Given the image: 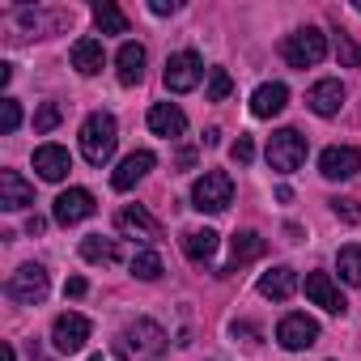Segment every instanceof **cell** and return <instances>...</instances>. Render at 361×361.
Wrapping results in <instances>:
<instances>
[{
    "label": "cell",
    "mask_w": 361,
    "mask_h": 361,
    "mask_svg": "<svg viewBox=\"0 0 361 361\" xmlns=\"http://www.w3.org/2000/svg\"><path fill=\"white\" fill-rule=\"evenodd\" d=\"M166 331L153 323V319H136L119 331L115 348H119V361H161L166 357Z\"/></svg>",
    "instance_id": "6da1fadb"
},
{
    "label": "cell",
    "mask_w": 361,
    "mask_h": 361,
    "mask_svg": "<svg viewBox=\"0 0 361 361\" xmlns=\"http://www.w3.org/2000/svg\"><path fill=\"white\" fill-rule=\"evenodd\" d=\"M115 145H119V128H115V115L106 111H94L85 123H81V157L90 166H106L115 157Z\"/></svg>",
    "instance_id": "7a4b0ae2"
},
{
    "label": "cell",
    "mask_w": 361,
    "mask_h": 361,
    "mask_svg": "<svg viewBox=\"0 0 361 361\" xmlns=\"http://www.w3.org/2000/svg\"><path fill=\"white\" fill-rule=\"evenodd\" d=\"M234 200V178L226 170H204L192 183V209L200 213H226Z\"/></svg>",
    "instance_id": "3957f363"
},
{
    "label": "cell",
    "mask_w": 361,
    "mask_h": 361,
    "mask_svg": "<svg viewBox=\"0 0 361 361\" xmlns=\"http://www.w3.org/2000/svg\"><path fill=\"white\" fill-rule=\"evenodd\" d=\"M285 64L289 68H314V64H323V56H327V35L319 30V26H302V30H293L289 39H285Z\"/></svg>",
    "instance_id": "277c9868"
},
{
    "label": "cell",
    "mask_w": 361,
    "mask_h": 361,
    "mask_svg": "<svg viewBox=\"0 0 361 361\" xmlns=\"http://www.w3.org/2000/svg\"><path fill=\"white\" fill-rule=\"evenodd\" d=\"M306 136L298 132V128H281V132H272L268 136V166L276 170V174H293L302 161H306Z\"/></svg>",
    "instance_id": "5b68a950"
},
{
    "label": "cell",
    "mask_w": 361,
    "mask_h": 361,
    "mask_svg": "<svg viewBox=\"0 0 361 361\" xmlns=\"http://www.w3.org/2000/svg\"><path fill=\"white\" fill-rule=\"evenodd\" d=\"M47 289H51V281H47V268H43V264H22V268L9 276V285H5V293H9L18 306H39V302L47 298Z\"/></svg>",
    "instance_id": "8992f818"
},
{
    "label": "cell",
    "mask_w": 361,
    "mask_h": 361,
    "mask_svg": "<svg viewBox=\"0 0 361 361\" xmlns=\"http://www.w3.org/2000/svg\"><path fill=\"white\" fill-rule=\"evenodd\" d=\"M200 77H204V60L196 51H174L166 60V73H161V81H166L170 94H192L200 85Z\"/></svg>",
    "instance_id": "52a82bcc"
},
{
    "label": "cell",
    "mask_w": 361,
    "mask_h": 361,
    "mask_svg": "<svg viewBox=\"0 0 361 361\" xmlns=\"http://www.w3.org/2000/svg\"><path fill=\"white\" fill-rule=\"evenodd\" d=\"M85 340H90V319H85V314H77V310L56 314V323H51V344H56V353H81Z\"/></svg>",
    "instance_id": "ba28073f"
},
{
    "label": "cell",
    "mask_w": 361,
    "mask_h": 361,
    "mask_svg": "<svg viewBox=\"0 0 361 361\" xmlns=\"http://www.w3.org/2000/svg\"><path fill=\"white\" fill-rule=\"evenodd\" d=\"M276 340H281V348L302 353V348H310V344L319 340V323H314L310 314L293 310V314H285V319L276 323Z\"/></svg>",
    "instance_id": "9c48e42d"
},
{
    "label": "cell",
    "mask_w": 361,
    "mask_h": 361,
    "mask_svg": "<svg viewBox=\"0 0 361 361\" xmlns=\"http://www.w3.org/2000/svg\"><path fill=\"white\" fill-rule=\"evenodd\" d=\"M94 192H85V188H68V192H60L56 196V204H51V217L60 221V226H81L85 217H94Z\"/></svg>",
    "instance_id": "30bf717a"
},
{
    "label": "cell",
    "mask_w": 361,
    "mask_h": 361,
    "mask_svg": "<svg viewBox=\"0 0 361 361\" xmlns=\"http://www.w3.org/2000/svg\"><path fill=\"white\" fill-rule=\"evenodd\" d=\"M361 170V149H353V145H331V149H323L319 153V174L323 178H353Z\"/></svg>",
    "instance_id": "8fae6325"
},
{
    "label": "cell",
    "mask_w": 361,
    "mask_h": 361,
    "mask_svg": "<svg viewBox=\"0 0 361 361\" xmlns=\"http://www.w3.org/2000/svg\"><path fill=\"white\" fill-rule=\"evenodd\" d=\"M115 226H119V234H128V238H140L145 247H153V243L161 238V221H157L149 209H140V204L123 209V213L115 217Z\"/></svg>",
    "instance_id": "7c38bea8"
},
{
    "label": "cell",
    "mask_w": 361,
    "mask_h": 361,
    "mask_svg": "<svg viewBox=\"0 0 361 361\" xmlns=\"http://www.w3.org/2000/svg\"><path fill=\"white\" fill-rule=\"evenodd\" d=\"M306 298L314 302V306H323L327 314H344L348 310V302H344V293H340V285L327 276V272H306Z\"/></svg>",
    "instance_id": "4fadbf2b"
},
{
    "label": "cell",
    "mask_w": 361,
    "mask_h": 361,
    "mask_svg": "<svg viewBox=\"0 0 361 361\" xmlns=\"http://www.w3.org/2000/svg\"><path fill=\"white\" fill-rule=\"evenodd\" d=\"M153 166H157V157H153L149 149H136V153H128V157L119 161V170L111 174V188H115V192H132V188L140 183V178H145Z\"/></svg>",
    "instance_id": "5bb4252c"
},
{
    "label": "cell",
    "mask_w": 361,
    "mask_h": 361,
    "mask_svg": "<svg viewBox=\"0 0 361 361\" xmlns=\"http://www.w3.org/2000/svg\"><path fill=\"white\" fill-rule=\"evenodd\" d=\"M149 132L161 136V140H174V136L188 132V115L178 111L174 102H153L149 106Z\"/></svg>",
    "instance_id": "9a60e30c"
},
{
    "label": "cell",
    "mask_w": 361,
    "mask_h": 361,
    "mask_svg": "<svg viewBox=\"0 0 361 361\" xmlns=\"http://www.w3.org/2000/svg\"><path fill=\"white\" fill-rule=\"evenodd\" d=\"M264 251H268V243H264L255 230H243V234H234V243H230V264H226V268H217V276H234L243 264L259 259Z\"/></svg>",
    "instance_id": "2e32d148"
},
{
    "label": "cell",
    "mask_w": 361,
    "mask_h": 361,
    "mask_svg": "<svg viewBox=\"0 0 361 361\" xmlns=\"http://www.w3.org/2000/svg\"><path fill=\"white\" fill-rule=\"evenodd\" d=\"M30 204H35V188L18 170H0V209L18 213V209H30Z\"/></svg>",
    "instance_id": "e0dca14e"
},
{
    "label": "cell",
    "mask_w": 361,
    "mask_h": 361,
    "mask_svg": "<svg viewBox=\"0 0 361 361\" xmlns=\"http://www.w3.org/2000/svg\"><path fill=\"white\" fill-rule=\"evenodd\" d=\"M35 170L47 178V183H60V178H68V170H73V157H68L64 145H39L35 149Z\"/></svg>",
    "instance_id": "ac0fdd59"
},
{
    "label": "cell",
    "mask_w": 361,
    "mask_h": 361,
    "mask_svg": "<svg viewBox=\"0 0 361 361\" xmlns=\"http://www.w3.org/2000/svg\"><path fill=\"white\" fill-rule=\"evenodd\" d=\"M306 106H310L314 115H323V119L340 115V106H344V85H340L336 77H327V81L310 85V94H306Z\"/></svg>",
    "instance_id": "d6986e66"
},
{
    "label": "cell",
    "mask_w": 361,
    "mask_h": 361,
    "mask_svg": "<svg viewBox=\"0 0 361 361\" xmlns=\"http://www.w3.org/2000/svg\"><path fill=\"white\" fill-rule=\"evenodd\" d=\"M289 106V90L281 85V81H264L255 94H251V115L255 119H272V115H281Z\"/></svg>",
    "instance_id": "ffe728a7"
},
{
    "label": "cell",
    "mask_w": 361,
    "mask_h": 361,
    "mask_svg": "<svg viewBox=\"0 0 361 361\" xmlns=\"http://www.w3.org/2000/svg\"><path fill=\"white\" fill-rule=\"evenodd\" d=\"M259 293H264L268 302H289V298L298 293V272H293L289 264H276L272 272L259 276Z\"/></svg>",
    "instance_id": "44dd1931"
},
{
    "label": "cell",
    "mask_w": 361,
    "mask_h": 361,
    "mask_svg": "<svg viewBox=\"0 0 361 361\" xmlns=\"http://www.w3.org/2000/svg\"><path fill=\"white\" fill-rule=\"evenodd\" d=\"M106 64V51H102V39H77L73 43V68L81 77H98Z\"/></svg>",
    "instance_id": "7402d4cb"
},
{
    "label": "cell",
    "mask_w": 361,
    "mask_h": 361,
    "mask_svg": "<svg viewBox=\"0 0 361 361\" xmlns=\"http://www.w3.org/2000/svg\"><path fill=\"white\" fill-rule=\"evenodd\" d=\"M145 47L140 43H123L119 47V56H115V68H119V81L123 85H140V77H145Z\"/></svg>",
    "instance_id": "603a6c76"
},
{
    "label": "cell",
    "mask_w": 361,
    "mask_h": 361,
    "mask_svg": "<svg viewBox=\"0 0 361 361\" xmlns=\"http://www.w3.org/2000/svg\"><path fill=\"white\" fill-rule=\"evenodd\" d=\"M183 255H188L192 264H209V259L217 255V234H213V230H188V234H183Z\"/></svg>",
    "instance_id": "cb8c5ba5"
},
{
    "label": "cell",
    "mask_w": 361,
    "mask_h": 361,
    "mask_svg": "<svg viewBox=\"0 0 361 361\" xmlns=\"http://www.w3.org/2000/svg\"><path fill=\"white\" fill-rule=\"evenodd\" d=\"M81 259L85 264H119V243L102 238V234H90V238H81Z\"/></svg>",
    "instance_id": "d4e9b609"
},
{
    "label": "cell",
    "mask_w": 361,
    "mask_h": 361,
    "mask_svg": "<svg viewBox=\"0 0 361 361\" xmlns=\"http://www.w3.org/2000/svg\"><path fill=\"white\" fill-rule=\"evenodd\" d=\"M94 22H98L102 35H128V18H123V9L115 5V0H98V5H94Z\"/></svg>",
    "instance_id": "484cf974"
},
{
    "label": "cell",
    "mask_w": 361,
    "mask_h": 361,
    "mask_svg": "<svg viewBox=\"0 0 361 361\" xmlns=\"http://www.w3.org/2000/svg\"><path fill=\"white\" fill-rule=\"evenodd\" d=\"M336 268H340V281H344V285H361V247H357V243L340 247Z\"/></svg>",
    "instance_id": "4316f807"
},
{
    "label": "cell",
    "mask_w": 361,
    "mask_h": 361,
    "mask_svg": "<svg viewBox=\"0 0 361 361\" xmlns=\"http://www.w3.org/2000/svg\"><path fill=\"white\" fill-rule=\"evenodd\" d=\"M132 276L136 281H157L161 276V255L157 251H136L132 255Z\"/></svg>",
    "instance_id": "83f0119b"
},
{
    "label": "cell",
    "mask_w": 361,
    "mask_h": 361,
    "mask_svg": "<svg viewBox=\"0 0 361 361\" xmlns=\"http://www.w3.org/2000/svg\"><path fill=\"white\" fill-rule=\"evenodd\" d=\"M234 90V77L226 68H209V102H226Z\"/></svg>",
    "instance_id": "f1b7e54d"
},
{
    "label": "cell",
    "mask_w": 361,
    "mask_h": 361,
    "mask_svg": "<svg viewBox=\"0 0 361 361\" xmlns=\"http://www.w3.org/2000/svg\"><path fill=\"white\" fill-rule=\"evenodd\" d=\"M60 119H64L60 102H43V106L35 111V132H39V136H47V132H51V128H56Z\"/></svg>",
    "instance_id": "f546056e"
},
{
    "label": "cell",
    "mask_w": 361,
    "mask_h": 361,
    "mask_svg": "<svg viewBox=\"0 0 361 361\" xmlns=\"http://www.w3.org/2000/svg\"><path fill=\"white\" fill-rule=\"evenodd\" d=\"M336 56H340V64H344V68H361V43H353L344 30L336 35Z\"/></svg>",
    "instance_id": "4dcf8cb0"
},
{
    "label": "cell",
    "mask_w": 361,
    "mask_h": 361,
    "mask_svg": "<svg viewBox=\"0 0 361 361\" xmlns=\"http://www.w3.org/2000/svg\"><path fill=\"white\" fill-rule=\"evenodd\" d=\"M331 204V213L344 221V226H357L361 221V209H357V200H348V196H336V200H327Z\"/></svg>",
    "instance_id": "1f68e13d"
},
{
    "label": "cell",
    "mask_w": 361,
    "mask_h": 361,
    "mask_svg": "<svg viewBox=\"0 0 361 361\" xmlns=\"http://www.w3.org/2000/svg\"><path fill=\"white\" fill-rule=\"evenodd\" d=\"M18 123H22V106L13 98H5L0 102V132H18Z\"/></svg>",
    "instance_id": "d6a6232c"
},
{
    "label": "cell",
    "mask_w": 361,
    "mask_h": 361,
    "mask_svg": "<svg viewBox=\"0 0 361 361\" xmlns=\"http://www.w3.org/2000/svg\"><path fill=\"white\" fill-rule=\"evenodd\" d=\"M230 157H234L238 166H251V161H255V145H251V136H238V140L230 145Z\"/></svg>",
    "instance_id": "836d02e7"
},
{
    "label": "cell",
    "mask_w": 361,
    "mask_h": 361,
    "mask_svg": "<svg viewBox=\"0 0 361 361\" xmlns=\"http://www.w3.org/2000/svg\"><path fill=\"white\" fill-rule=\"evenodd\" d=\"M149 13H153V18H170V13H178V5H174V0H153Z\"/></svg>",
    "instance_id": "e575fe53"
},
{
    "label": "cell",
    "mask_w": 361,
    "mask_h": 361,
    "mask_svg": "<svg viewBox=\"0 0 361 361\" xmlns=\"http://www.w3.org/2000/svg\"><path fill=\"white\" fill-rule=\"evenodd\" d=\"M43 230H47V221H43L39 213H30V217H26V234H43Z\"/></svg>",
    "instance_id": "d590c367"
},
{
    "label": "cell",
    "mask_w": 361,
    "mask_h": 361,
    "mask_svg": "<svg viewBox=\"0 0 361 361\" xmlns=\"http://www.w3.org/2000/svg\"><path fill=\"white\" fill-rule=\"evenodd\" d=\"M64 293H68V298H81V293H85V281H81V276H73V281L64 285Z\"/></svg>",
    "instance_id": "8d00e7d4"
},
{
    "label": "cell",
    "mask_w": 361,
    "mask_h": 361,
    "mask_svg": "<svg viewBox=\"0 0 361 361\" xmlns=\"http://www.w3.org/2000/svg\"><path fill=\"white\" fill-rule=\"evenodd\" d=\"M0 361H18V353H13V344H5V348H0Z\"/></svg>",
    "instance_id": "74e56055"
},
{
    "label": "cell",
    "mask_w": 361,
    "mask_h": 361,
    "mask_svg": "<svg viewBox=\"0 0 361 361\" xmlns=\"http://www.w3.org/2000/svg\"><path fill=\"white\" fill-rule=\"evenodd\" d=\"M30 361H47V357H39V353H30Z\"/></svg>",
    "instance_id": "f35d334b"
},
{
    "label": "cell",
    "mask_w": 361,
    "mask_h": 361,
    "mask_svg": "<svg viewBox=\"0 0 361 361\" xmlns=\"http://www.w3.org/2000/svg\"><path fill=\"white\" fill-rule=\"evenodd\" d=\"M353 9H357V13H361V0H353Z\"/></svg>",
    "instance_id": "ab89813d"
},
{
    "label": "cell",
    "mask_w": 361,
    "mask_h": 361,
    "mask_svg": "<svg viewBox=\"0 0 361 361\" xmlns=\"http://www.w3.org/2000/svg\"><path fill=\"white\" fill-rule=\"evenodd\" d=\"M90 361H102V357H90Z\"/></svg>",
    "instance_id": "60d3db41"
}]
</instances>
